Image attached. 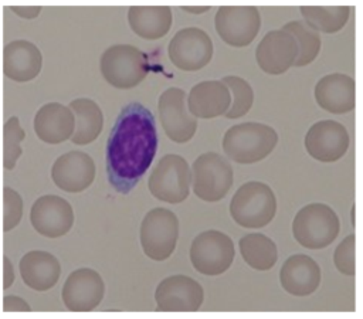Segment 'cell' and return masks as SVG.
<instances>
[{
	"instance_id": "14",
	"label": "cell",
	"mask_w": 363,
	"mask_h": 319,
	"mask_svg": "<svg viewBox=\"0 0 363 319\" xmlns=\"http://www.w3.org/2000/svg\"><path fill=\"white\" fill-rule=\"evenodd\" d=\"M155 299L162 312H194L203 303L204 291L187 275H172L157 285Z\"/></svg>"
},
{
	"instance_id": "31",
	"label": "cell",
	"mask_w": 363,
	"mask_h": 319,
	"mask_svg": "<svg viewBox=\"0 0 363 319\" xmlns=\"http://www.w3.org/2000/svg\"><path fill=\"white\" fill-rule=\"evenodd\" d=\"M24 138L26 132L20 125L18 116H10L3 125V166L6 170H13L23 155L21 142Z\"/></svg>"
},
{
	"instance_id": "20",
	"label": "cell",
	"mask_w": 363,
	"mask_h": 319,
	"mask_svg": "<svg viewBox=\"0 0 363 319\" xmlns=\"http://www.w3.org/2000/svg\"><path fill=\"white\" fill-rule=\"evenodd\" d=\"M318 105L330 113H346L356 105V84L350 75L333 72L325 75L315 85Z\"/></svg>"
},
{
	"instance_id": "13",
	"label": "cell",
	"mask_w": 363,
	"mask_h": 319,
	"mask_svg": "<svg viewBox=\"0 0 363 319\" xmlns=\"http://www.w3.org/2000/svg\"><path fill=\"white\" fill-rule=\"evenodd\" d=\"M30 223L38 234L47 238H58L72 228L74 210L65 198L44 194L33 203Z\"/></svg>"
},
{
	"instance_id": "34",
	"label": "cell",
	"mask_w": 363,
	"mask_h": 319,
	"mask_svg": "<svg viewBox=\"0 0 363 319\" xmlns=\"http://www.w3.org/2000/svg\"><path fill=\"white\" fill-rule=\"evenodd\" d=\"M3 310L4 312H30L31 306L21 296L6 295L3 298Z\"/></svg>"
},
{
	"instance_id": "8",
	"label": "cell",
	"mask_w": 363,
	"mask_h": 319,
	"mask_svg": "<svg viewBox=\"0 0 363 319\" xmlns=\"http://www.w3.org/2000/svg\"><path fill=\"white\" fill-rule=\"evenodd\" d=\"M233 186V167L227 159L216 152L200 155L193 163L194 194L208 203L225 197Z\"/></svg>"
},
{
	"instance_id": "32",
	"label": "cell",
	"mask_w": 363,
	"mask_h": 319,
	"mask_svg": "<svg viewBox=\"0 0 363 319\" xmlns=\"http://www.w3.org/2000/svg\"><path fill=\"white\" fill-rule=\"evenodd\" d=\"M23 217V198L17 190L10 186L3 189V231L16 228Z\"/></svg>"
},
{
	"instance_id": "15",
	"label": "cell",
	"mask_w": 363,
	"mask_h": 319,
	"mask_svg": "<svg viewBox=\"0 0 363 319\" xmlns=\"http://www.w3.org/2000/svg\"><path fill=\"white\" fill-rule=\"evenodd\" d=\"M105 293L101 275L91 268L72 271L64 282L61 296L65 308L71 312H89L95 309Z\"/></svg>"
},
{
	"instance_id": "7",
	"label": "cell",
	"mask_w": 363,
	"mask_h": 319,
	"mask_svg": "<svg viewBox=\"0 0 363 319\" xmlns=\"http://www.w3.org/2000/svg\"><path fill=\"white\" fill-rule=\"evenodd\" d=\"M191 172L184 157L166 155L153 167L149 177V190L160 201L177 204L190 193Z\"/></svg>"
},
{
	"instance_id": "25",
	"label": "cell",
	"mask_w": 363,
	"mask_h": 319,
	"mask_svg": "<svg viewBox=\"0 0 363 319\" xmlns=\"http://www.w3.org/2000/svg\"><path fill=\"white\" fill-rule=\"evenodd\" d=\"M128 21L133 33L146 40L164 37L173 21L169 6H130Z\"/></svg>"
},
{
	"instance_id": "16",
	"label": "cell",
	"mask_w": 363,
	"mask_h": 319,
	"mask_svg": "<svg viewBox=\"0 0 363 319\" xmlns=\"http://www.w3.org/2000/svg\"><path fill=\"white\" fill-rule=\"evenodd\" d=\"M94 159L81 150H71L52 163L51 179L54 184L68 193H79L88 189L95 179Z\"/></svg>"
},
{
	"instance_id": "27",
	"label": "cell",
	"mask_w": 363,
	"mask_h": 319,
	"mask_svg": "<svg viewBox=\"0 0 363 319\" xmlns=\"http://www.w3.org/2000/svg\"><path fill=\"white\" fill-rule=\"evenodd\" d=\"M240 251L244 261L254 269L268 271L278 259L275 242L259 233L247 234L240 240Z\"/></svg>"
},
{
	"instance_id": "33",
	"label": "cell",
	"mask_w": 363,
	"mask_h": 319,
	"mask_svg": "<svg viewBox=\"0 0 363 319\" xmlns=\"http://www.w3.org/2000/svg\"><path fill=\"white\" fill-rule=\"evenodd\" d=\"M354 250H356V237L354 234L347 235L335 250L333 254V262L340 274L345 275H354L356 272V258H354Z\"/></svg>"
},
{
	"instance_id": "21",
	"label": "cell",
	"mask_w": 363,
	"mask_h": 319,
	"mask_svg": "<svg viewBox=\"0 0 363 319\" xmlns=\"http://www.w3.org/2000/svg\"><path fill=\"white\" fill-rule=\"evenodd\" d=\"M75 129L72 111L60 103H44L34 115V132L37 138L50 145H58L69 139Z\"/></svg>"
},
{
	"instance_id": "2",
	"label": "cell",
	"mask_w": 363,
	"mask_h": 319,
	"mask_svg": "<svg viewBox=\"0 0 363 319\" xmlns=\"http://www.w3.org/2000/svg\"><path fill=\"white\" fill-rule=\"evenodd\" d=\"M278 133L272 126L258 122H244L231 126L223 138L225 155L241 164L265 159L277 146Z\"/></svg>"
},
{
	"instance_id": "1",
	"label": "cell",
	"mask_w": 363,
	"mask_h": 319,
	"mask_svg": "<svg viewBox=\"0 0 363 319\" xmlns=\"http://www.w3.org/2000/svg\"><path fill=\"white\" fill-rule=\"evenodd\" d=\"M157 150L153 113L139 102L123 106L106 142V174L111 186L128 194L147 172Z\"/></svg>"
},
{
	"instance_id": "18",
	"label": "cell",
	"mask_w": 363,
	"mask_h": 319,
	"mask_svg": "<svg viewBox=\"0 0 363 319\" xmlns=\"http://www.w3.org/2000/svg\"><path fill=\"white\" fill-rule=\"evenodd\" d=\"M298 57L295 38L282 30L268 31L255 50L258 67L271 75L286 72Z\"/></svg>"
},
{
	"instance_id": "17",
	"label": "cell",
	"mask_w": 363,
	"mask_h": 319,
	"mask_svg": "<svg viewBox=\"0 0 363 319\" xmlns=\"http://www.w3.org/2000/svg\"><path fill=\"white\" fill-rule=\"evenodd\" d=\"M306 152L319 162H336L349 147V133L336 121H319L313 123L305 136Z\"/></svg>"
},
{
	"instance_id": "22",
	"label": "cell",
	"mask_w": 363,
	"mask_h": 319,
	"mask_svg": "<svg viewBox=\"0 0 363 319\" xmlns=\"http://www.w3.org/2000/svg\"><path fill=\"white\" fill-rule=\"evenodd\" d=\"M282 288L294 296H308L320 284V268L315 259L305 254L291 255L279 271Z\"/></svg>"
},
{
	"instance_id": "28",
	"label": "cell",
	"mask_w": 363,
	"mask_h": 319,
	"mask_svg": "<svg viewBox=\"0 0 363 319\" xmlns=\"http://www.w3.org/2000/svg\"><path fill=\"white\" fill-rule=\"evenodd\" d=\"M303 21L315 31L336 33L349 18V6H301Z\"/></svg>"
},
{
	"instance_id": "23",
	"label": "cell",
	"mask_w": 363,
	"mask_h": 319,
	"mask_svg": "<svg viewBox=\"0 0 363 319\" xmlns=\"http://www.w3.org/2000/svg\"><path fill=\"white\" fill-rule=\"evenodd\" d=\"M23 282L38 292L51 289L60 279L61 265L55 255L43 250L26 252L18 262Z\"/></svg>"
},
{
	"instance_id": "3",
	"label": "cell",
	"mask_w": 363,
	"mask_h": 319,
	"mask_svg": "<svg viewBox=\"0 0 363 319\" xmlns=\"http://www.w3.org/2000/svg\"><path fill=\"white\" fill-rule=\"evenodd\" d=\"M277 213V198L272 189L261 181L244 183L230 201L233 220L244 228H262Z\"/></svg>"
},
{
	"instance_id": "26",
	"label": "cell",
	"mask_w": 363,
	"mask_h": 319,
	"mask_svg": "<svg viewBox=\"0 0 363 319\" xmlns=\"http://www.w3.org/2000/svg\"><path fill=\"white\" fill-rule=\"evenodd\" d=\"M75 118V129L69 138L75 145H88L94 142L104 126L102 111L98 103L89 98H77L68 106Z\"/></svg>"
},
{
	"instance_id": "36",
	"label": "cell",
	"mask_w": 363,
	"mask_h": 319,
	"mask_svg": "<svg viewBox=\"0 0 363 319\" xmlns=\"http://www.w3.org/2000/svg\"><path fill=\"white\" fill-rule=\"evenodd\" d=\"M14 282V267L7 255L3 257V289H9Z\"/></svg>"
},
{
	"instance_id": "10",
	"label": "cell",
	"mask_w": 363,
	"mask_h": 319,
	"mask_svg": "<svg viewBox=\"0 0 363 319\" xmlns=\"http://www.w3.org/2000/svg\"><path fill=\"white\" fill-rule=\"evenodd\" d=\"M214 26L220 38L231 47H245L254 41L261 27V16L254 6L218 7Z\"/></svg>"
},
{
	"instance_id": "19",
	"label": "cell",
	"mask_w": 363,
	"mask_h": 319,
	"mask_svg": "<svg viewBox=\"0 0 363 319\" xmlns=\"http://www.w3.org/2000/svg\"><path fill=\"white\" fill-rule=\"evenodd\" d=\"M43 67L40 48L28 40H13L3 48V74L16 82L34 79Z\"/></svg>"
},
{
	"instance_id": "6",
	"label": "cell",
	"mask_w": 363,
	"mask_h": 319,
	"mask_svg": "<svg viewBox=\"0 0 363 319\" xmlns=\"http://www.w3.org/2000/svg\"><path fill=\"white\" fill-rule=\"evenodd\" d=\"M179 238V218L164 207L152 208L140 224V244L145 255L153 261L167 259Z\"/></svg>"
},
{
	"instance_id": "37",
	"label": "cell",
	"mask_w": 363,
	"mask_h": 319,
	"mask_svg": "<svg viewBox=\"0 0 363 319\" xmlns=\"http://www.w3.org/2000/svg\"><path fill=\"white\" fill-rule=\"evenodd\" d=\"M183 10L189 11V13H194V14H201L204 11L210 10V6H183Z\"/></svg>"
},
{
	"instance_id": "35",
	"label": "cell",
	"mask_w": 363,
	"mask_h": 319,
	"mask_svg": "<svg viewBox=\"0 0 363 319\" xmlns=\"http://www.w3.org/2000/svg\"><path fill=\"white\" fill-rule=\"evenodd\" d=\"M10 10L21 18L31 20L40 14L41 7L40 6H10Z\"/></svg>"
},
{
	"instance_id": "4",
	"label": "cell",
	"mask_w": 363,
	"mask_h": 319,
	"mask_svg": "<svg viewBox=\"0 0 363 319\" xmlns=\"http://www.w3.org/2000/svg\"><path fill=\"white\" fill-rule=\"evenodd\" d=\"M340 231L337 214L323 203H312L302 207L294 221L292 234L305 248L320 250L330 245Z\"/></svg>"
},
{
	"instance_id": "30",
	"label": "cell",
	"mask_w": 363,
	"mask_h": 319,
	"mask_svg": "<svg viewBox=\"0 0 363 319\" xmlns=\"http://www.w3.org/2000/svg\"><path fill=\"white\" fill-rule=\"evenodd\" d=\"M221 82L228 88L230 94L233 95V101L224 116L228 119H237L240 116H244L251 109L254 102V92L251 85L244 78L235 75L224 77Z\"/></svg>"
},
{
	"instance_id": "24",
	"label": "cell",
	"mask_w": 363,
	"mask_h": 319,
	"mask_svg": "<svg viewBox=\"0 0 363 319\" xmlns=\"http://www.w3.org/2000/svg\"><path fill=\"white\" fill-rule=\"evenodd\" d=\"M231 103V94L221 81H203L189 94L187 106L194 118L211 119L224 115Z\"/></svg>"
},
{
	"instance_id": "9",
	"label": "cell",
	"mask_w": 363,
	"mask_h": 319,
	"mask_svg": "<svg viewBox=\"0 0 363 319\" xmlns=\"http://www.w3.org/2000/svg\"><path fill=\"white\" fill-rule=\"evenodd\" d=\"M234 252V242L227 234L207 230L193 240L190 261L203 275H220L231 267Z\"/></svg>"
},
{
	"instance_id": "29",
	"label": "cell",
	"mask_w": 363,
	"mask_h": 319,
	"mask_svg": "<svg viewBox=\"0 0 363 319\" xmlns=\"http://www.w3.org/2000/svg\"><path fill=\"white\" fill-rule=\"evenodd\" d=\"M282 31L291 34L298 45V57L294 61L295 67L311 64L320 51V35L312 30L303 20H294L282 26Z\"/></svg>"
},
{
	"instance_id": "5",
	"label": "cell",
	"mask_w": 363,
	"mask_h": 319,
	"mask_svg": "<svg viewBox=\"0 0 363 319\" xmlns=\"http://www.w3.org/2000/svg\"><path fill=\"white\" fill-rule=\"evenodd\" d=\"M99 68L105 81L119 89L139 85L149 72L145 52L130 44L108 47L101 55Z\"/></svg>"
},
{
	"instance_id": "11",
	"label": "cell",
	"mask_w": 363,
	"mask_h": 319,
	"mask_svg": "<svg viewBox=\"0 0 363 319\" xmlns=\"http://www.w3.org/2000/svg\"><path fill=\"white\" fill-rule=\"evenodd\" d=\"M167 54L170 61L182 71H199L213 57V41L199 27L179 30L169 43Z\"/></svg>"
},
{
	"instance_id": "12",
	"label": "cell",
	"mask_w": 363,
	"mask_h": 319,
	"mask_svg": "<svg viewBox=\"0 0 363 319\" xmlns=\"http://www.w3.org/2000/svg\"><path fill=\"white\" fill-rule=\"evenodd\" d=\"M159 119L167 138L176 143L189 142L197 130V118L187 111L186 92L180 88H167L159 98Z\"/></svg>"
}]
</instances>
